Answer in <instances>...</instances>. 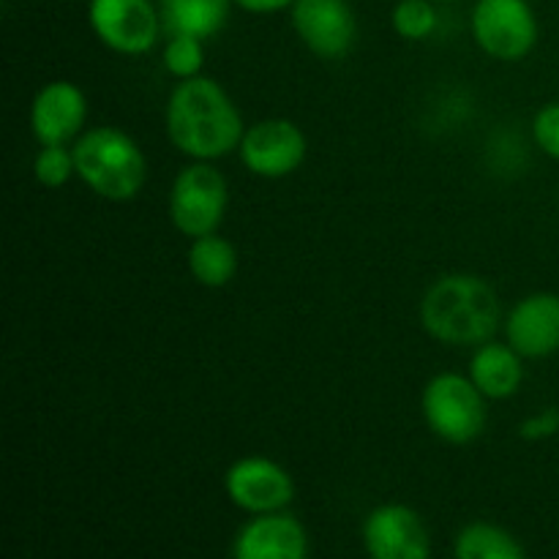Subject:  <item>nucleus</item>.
Here are the masks:
<instances>
[{"instance_id":"20","label":"nucleus","mask_w":559,"mask_h":559,"mask_svg":"<svg viewBox=\"0 0 559 559\" xmlns=\"http://www.w3.org/2000/svg\"><path fill=\"white\" fill-rule=\"evenodd\" d=\"M205 63V47L202 38L189 36V33H169V41L164 47V69L178 80L197 76Z\"/></svg>"},{"instance_id":"6","label":"nucleus","mask_w":559,"mask_h":559,"mask_svg":"<svg viewBox=\"0 0 559 559\" xmlns=\"http://www.w3.org/2000/svg\"><path fill=\"white\" fill-rule=\"evenodd\" d=\"M473 38L486 55L516 63L538 41V20L527 0H478L473 9Z\"/></svg>"},{"instance_id":"12","label":"nucleus","mask_w":559,"mask_h":559,"mask_svg":"<svg viewBox=\"0 0 559 559\" xmlns=\"http://www.w3.org/2000/svg\"><path fill=\"white\" fill-rule=\"evenodd\" d=\"M233 555L238 559H300L309 555V533L293 513H254L235 535Z\"/></svg>"},{"instance_id":"4","label":"nucleus","mask_w":559,"mask_h":559,"mask_svg":"<svg viewBox=\"0 0 559 559\" xmlns=\"http://www.w3.org/2000/svg\"><path fill=\"white\" fill-rule=\"evenodd\" d=\"M424 418L440 440L467 445L486 429V396L462 374H437L424 388Z\"/></svg>"},{"instance_id":"18","label":"nucleus","mask_w":559,"mask_h":559,"mask_svg":"<svg viewBox=\"0 0 559 559\" xmlns=\"http://www.w3.org/2000/svg\"><path fill=\"white\" fill-rule=\"evenodd\" d=\"M453 555L459 559H522L524 546L497 524L475 522L456 535Z\"/></svg>"},{"instance_id":"11","label":"nucleus","mask_w":559,"mask_h":559,"mask_svg":"<svg viewBox=\"0 0 559 559\" xmlns=\"http://www.w3.org/2000/svg\"><path fill=\"white\" fill-rule=\"evenodd\" d=\"M364 546L377 559H426L431 538L418 511L407 506H380L366 516Z\"/></svg>"},{"instance_id":"5","label":"nucleus","mask_w":559,"mask_h":559,"mask_svg":"<svg viewBox=\"0 0 559 559\" xmlns=\"http://www.w3.org/2000/svg\"><path fill=\"white\" fill-rule=\"evenodd\" d=\"M227 180L211 162L189 164L169 191V218L186 238H202L222 227L227 213Z\"/></svg>"},{"instance_id":"1","label":"nucleus","mask_w":559,"mask_h":559,"mask_svg":"<svg viewBox=\"0 0 559 559\" xmlns=\"http://www.w3.org/2000/svg\"><path fill=\"white\" fill-rule=\"evenodd\" d=\"M243 118L229 93L211 76L180 80L167 102V136L180 153L197 162H213L243 140Z\"/></svg>"},{"instance_id":"14","label":"nucleus","mask_w":559,"mask_h":559,"mask_svg":"<svg viewBox=\"0 0 559 559\" xmlns=\"http://www.w3.org/2000/svg\"><path fill=\"white\" fill-rule=\"evenodd\" d=\"M506 338L524 358H546L559 349V295L533 293L506 320Z\"/></svg>"},{"instance_id":"19","label":"nucleus","mask_w":559,"mask_h":559,"mask_svg":"<svg viewBox=\"0 0 559 559\" xmlns=\"http://www.w3.org/2000/svg\"><path fill=\"white\" fill-rule=\"evenodd\" d=\"M393 27L407 41H424L437 27L435 0H399L391 14Z\"/></svg>"},{"instance_id":"10","label":"nucleus","mask_w":559,"mask_h":559,"mask_svg":"<svg viewBox=\"0 0 559 559\" xmlns=\"http://www.w3.org/2000/svg\"><path fill=\"white\" fill-rule=\"evenodd\" d=\"M293 27L311 52L328 60L347 55L358 36V22L347 0H295Z\"/></svg>"},{"instance_id":"13","label":"nucleus","mask_w":559,"mask_h":559,"mask_svg":"<svg viewBox=\"0 0 559 559\" xmlns=\"http://www.w3.org/2000/svg\"><path fill=\"white\" fill-rule=\"evenodd\" d=\"M87 118V98L69 80L47 82L31 107V129L41 145H66L82 131Z\"/></svg>"},{"instance_id":"2","label":"nucleus","mask_w":559,"mask_h":559,"mask_svg":"<svg viewBox=\"0 0 559 559\" xmlns=\"http://www.w3.org/2000/svg\"><path fill=\"white\" fill-rule=\"evenodd\" d=\"M502 320L497 293L473 273H451L426 289L420 322L442 344L473 347L489 342Z\"/></svg>"},{"instance_id":"3","label":"nucleus","mask_w":559,"mask_h":559,"mask_svg":"<svg viewBox=\"0 0 559 559\" xmlns=\"http://www.w3.org/2000/svg\"><path fill=\"white\" fill-rule=\"evenodd\" d=\"M71 153L82 183L104 200L126 202L145 186V153L126 131L98 126L82 134Z\"/></svg>"},{"instance_id":"22","label":"nucleus","mask_w":559,"mask_h":559,"mask_svg":"<svg viewBox=\"0 0 559 559\" xmlns=\"http://www.w3.org/2000/svg\"><path fill=\"white\" fill-rule=\"evenodd\" d=\"M533 136L535 145L546 153V156L559 158V102L546 104L538 109L533 120Z\"/></svg>"},{"instance_id":"25","label":"nucleus","mask_w":559,"mask_h":559,"mask_svg":"<svg viewBox=\"0 0 559 559\" xmlns=\"http://www.w3.org/2000/svg\"><path fill=\"white\" fill-rule=\"evenodd\" d=\"M437 3H448V0H437Z\"/></svg>"},{"instance_id":"9","label":"nucleus","mask_w":559,"mask_h":559,"mask_svg":"<svg viewBox=\"0 0 559 559\" xmlns=\"http://www.w3.org/2000/svg\"><path fill=\"white\" fill-rule=\"evenodd\" d=\"M224 489L235 508L246 513L284 511L295 497V484L282 464L262 456H246L224 475Z\"/></svg>"},{"instance_id":"16","label":"nucleus","mask_w":559,"mask_h":559,"mask_svg":"<svg viewBox=\"0 0 559 559\" xmlns=\"http://www.w3.org/2000/svg\"><path fill=\"white\" fill-rule=\"evenodd\" d=\"M229 3L235 0H162V16L169 33L211 38L227 25Z\"/></svg>"},{"instance_id":"24","label":"nucleus","mask_w":559,"mask_h":559,"mask_svg":"<svg viewBox=\"0 0 559 559\" xmlns=\"http://www.w3.org/2000/svg\"><path fill=\"white\" fill-rule=\"evenodd\" d=\"M249 14H276V11L293 9L295 0H235Z\"/></svg>"},{"instance_id":"23","label":"nucleus","mask_w":559,"mask_h":559,"mask_svg":"<svg viewBox=\"0 0 559 559\" xmlns=\"http://www.w3.org/2000/svg\"><path fill=\"white\" fill-rule=\"evenodd\" d=\"M555 435H559V407L540 409L538 415H533V418H527L519 426V437L530 442L549 440Z\"/></svg>"},{"instance_id":"8","label":"nucleus","mask_w":559,"mask_h":559,"mask_svg":"<svg viewBox=\"0 0 559 559\" xmlns=\"http://www.w3.org/2000/svg\"><path fill=\"white\" fill-rule=\"evenodd\" d=\"M306 147V134L293 120L267 118L246 129L240 140V158L251 175L284 178L304 164Z\"/></svg>"},{"instance_id":"15","label":"nucleus","mask_w":559,"mask_h":559,"mask_svg":"<svg viewBox=\"0 0 559 559\" xmlns=\"http://www.w3.org/2000/svg\"><path fill=\"white\" fill-rule=\"evenodd\" d=\"M524 355H519L511 344L484 342L478 344L469 364V380L478 385L486 399H508L524 382Z\"/></svg>"},{"instance_id":"17","label":"nucleus","mask_w":559,"mask_h":559,"mask_svg":"<svg viewBox=\"0 0 559 559\" xmlns=\"http://www.w3.org/2000/svg\"><path fill=\"white\" fill-rule=\"evenodd\" d=\"M189 271L202 287H224L238 273V251L222 235H202L191 240Z\"/></svg>"},{"instance_id":"7","label":"nucleus","mask_w":559,"mask_h":559,"mask_svg":"<svg viewBox=\"0 0 559 559\" xmlns=\"http://www.w3.org/2000/svg\"><path fill=\"white\" fill-rule=\"evenodd\" d=\"M87 22L98 41L120 55H145L158 38V11L151 0H91Z\"/></svg>"},{"instance_id":"21","label":"nucleus","mask_w":559,"mask_h":559,"mask_svg":"<svg viewBox=\"0 0 559 559\" xmlns=\"http://www.w3.org/2000/svg\"><path fill=\"white\" fill-rule=\"evenodd\" d=\"M33 175L44 189H60L69 183L71 175H76L74 153L66 145H41L33 158Z\"/></svg>"}]
</instances>
